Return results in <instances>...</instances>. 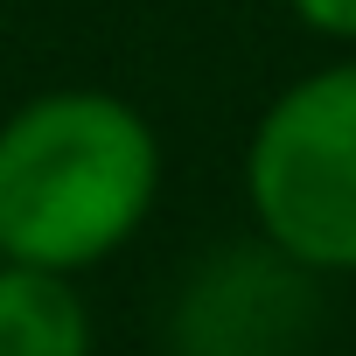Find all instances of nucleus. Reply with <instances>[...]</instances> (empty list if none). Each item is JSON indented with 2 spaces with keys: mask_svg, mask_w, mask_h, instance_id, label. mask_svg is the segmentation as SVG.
I'll use <instances>...</instances> for the list:
<instances>
[{
  "mask_svg": "<svg viewBox=\"0 0 356 356\" xmlns=\"http://www.w3.org/2000/svg\"><path fill=\"white\" fill-rule=\"evenodd\" d=\"M245 203L314 280L356 273V56L293 77L245 140Z\"/></svg>",
  "mask_w": 356,
  "mask_h": 356,
  "instance_id": "obj_2",
  "label": "nucleus"
},
{
  "mask_svg": "<svg viewBox=\"0 0 356 356\" xmlns=\"http://www.w3.org/2000/svg\"><path fill=\"white\" fill-rule=\"evenodd\" d=\"M307 266L286 252L238 245L210 252V266L189 280L182 307H175V349L182 356H293L307 328Z\"/></svg>",
  "mask_w": 356,
  "mask_h": 356,
  "instance_id": "obj_3",
  "label": "nucleus"
},
{
  "mask_svg": "<svg viewBox=\"0 0 356 356\" xmlns=\"http://www.w3.org/2000/svg\"><path fill=\"white\" fill-rule=\"evenodd\" d=\"M0 356H91L77 273L0 259Z\"/></svg>",
  "mask_w": 356,
  "mask_h": 356,
  "instance_id": "obj_4",
  "label": "nucleus"
},
{
  "mask_svg": "<svg viewBox=\"0 0 356 356\" xmlns=\"http://www.w3.org/2000/svg\"><path fill=\"white\" fill-rule=\"evenodd\" d=\"M161 140L91 84L42 91L0 119V259L91 273L154 217Z\"/></svg>",
  "mask_w": 356,
  "mask_h": 356,
  "instance_id": "obj_1",
  "label": "nucleus"
},
{
  "mask_svg": "<svg viewBox=\"0 0 356 356\" xmlns=\"http://www.w3.org/2000/svg\"><path fill=\"white\" fill-rule=\"evenodd\" d=\"M293 22L328 35V42H356V0H286Z\"/></svg>",
  "mask_w": 356,
  "mask_h": 356,
  "instance_id": "obj_5",
  "label": "nucleus"
}]
</instances>
